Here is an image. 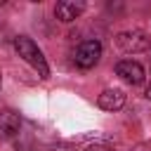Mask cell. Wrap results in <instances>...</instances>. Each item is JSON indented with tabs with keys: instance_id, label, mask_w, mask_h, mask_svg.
Listing matches in <instances>:
<instances>
[{
	"instance_id": "obj_5",
	"label": "cell",
	"mask_w": 151,
	"mask_h": 151,
	"mask_svg": "<svg viewBox=\"0 0 151 151\" xmlns=\"http://www.w3.org/2000/svg\"><path fill=\"white\" fill-rule=\"evenodd\" d=\"M83 9H85V5H83V2H71V0H61V2H57V5H54V14H57V19H59V21H64V24H68V21L78 19Z\"/></svg>"
},
{
	"instance_id": "obj_2",
	"label": "cell",
	"mask_w": 151,
	"mask_h": 151,
	"mask_svg": "<svg viewBox=\"0 0 151 151\" xmlns=\"http://www.w3.org/2000/svg\"><path fill=\"white\" fill-rule=\"evenodd\" d=\"M116 45L123 52H144L151 45V38L144 31H123L116 35Z\"/></svg>"
},
{
	"instance_id": "obj_8",
	"label": "cell",
	"mask_w": 151,
	"mask_h": 151,
	"mask_svg": "<svg viewBox=\"0 0 151 151\" xmlns=\"http://www.w3.org/2000/svg\"><path fill=\"white\" fill-rule=\"evenodd\" d=\"M87 151H116V149L109 146V144H94V146H90Z\"/></svg>"
},
{
	"instance_id": "obj_1",
	"label": "cell",
	"mask_w": 151,
	"mask_h": 151,
	"mask_svg": "<svg viewBox=\"0 0 151 151\" xmlns=\"http://www.w3.org/2000/svg\"><path fill=\"white\" fill-rule=\"evenodd\" d=\"M14 50H17V54L26 61V64H31L38 73H40V78H47L50 76V66H47V59H45V54H42V50L31 40V38H26V35H19L17 40H14Z\"/></svg>"
},
{
	"instance_id": "obj_4",
	"label": "cell",
	"mask_w": 151,
	"mask_h": 151,
	"mask_svg": "<svg viewBox=\"0 0 151 151\" xmlns=\"http://www.w3.org/2000/svg\"><path fill=\"white\" fill-rule=\"evenodd\" d=\"M116 73H118L127 85H139V83H144V78H146L144 66H142L139 61H132V59L118 61V64H116Z\"/></svg>"
},
{
	"instance_id": "obj_3",
	"label": "cell",
	"mask_w": 151,
	"mask_h": 151,
	"mask_svg": "<svg viewBox=\"0 0 151 151\" xmlns=\"http://www.w3.org/2000/svg\"><path fill=\"white\" fill-rule=\"evenodd\" d=\"M101 59V42L99 40H85L76 50V64L80 68H92Z\"/></svg>"
},
{
	"instance_id": "obj_9",
	"label": "cell",
	"mask_w": 151,
	"mask_h": 151,
	"mask_svg": "<svg viewBox=\"0 0 151 151\" xmlns=\"http://www.w3.org/2000/svg\"><path fill=\"white\" fill-rule=\"evenodd\" d=\"M146 97H149V99H151V85H149V87H146Z\"/></svg>"
},
{
	"instance_id": "obj_6",
	"label": "cell",
	"mask_w": 151,
	"mask_h": 151,
	"mask_svg": "<svg viewBox=\"0 0 151 151\" xmlns=\"http://www.w3.org/2000/svg\"><path fill=\"white\" fill-rule=\"evenodd\" d=\"M19 127H21V120H19V116L14 111H2L0 113V139L17 137Z\"/></svg>"
},
{
	"instance_id": "obj_7",
	"label": "cell",
	"mask_w": 151,
	"mask_h": 151,
	"mask_svg": "<svg viewBox=\"0 0 151 151\" xmlns=\"http://www.w3.org/2000/svg\"><path fill=\"white\" fill-rule=\"evenodd\" d=\"M97 104H99L104 111H118V109H123V104H125V94H123L120 90H104V92L99 94Z\"/></svg>"
}]
</instances>
